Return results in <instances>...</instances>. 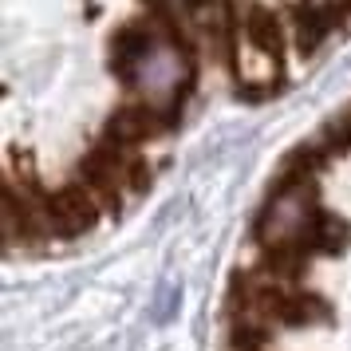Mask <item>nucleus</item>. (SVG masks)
<instances>
[{"instance_id":"obj_1","label":"nucleus","mask_w":351,"mask_h":351,"mask_svg":"<svg viewBox=\"0 0 351 351\" xmlns=\"http://www.w3.org/2000/svg\"><path fill=\"white\" fill-rule=\"evenodd\" d=\"M75 178L91 190V197L99 202L103 213H119L150 190L154 162L146 158V150H130V146H119L99 134L95 146L80 158Z\"/></svg>"},{"instance_id":"obj_2","label":"nucleus","mask_w":351,"mask_h":351,"mask_svg":"<svg viewBox=\"0 0 351 351\" xmlns=\"http://www.w3.org/2000/svg\"><path fill=\"white\" fill-rule=\"evenodd\" d=\"M190 80H193V48L158 36V40L150 44V51L138 60V67H134L123 83L134 87V99L150 103V107L174 127L178 111H182V103H186V91H190Z\"/></svg>"},{"instance_id":"obj_3","label":"nucleus","mask_w":351,"mask_h":351,"mask_svg":"<svg viewBox=\"0 0 351 351\" xmlns=\"http://www.w3.org/2000/svg\"><path fill=\"white\" fill-rule=\"evenodd\" d=\"M316 217H319L316 186H272L269 202L256 213V225H253L256 249L304 245V237L316 225Z\"/></svg>"},{"instance_id":"obj_4","label":"nucleus","mask_w":351,"mask_h":351,"mask_svg":"<svg viewBox=\"0 0 351 351\" xmlns=\"http://www.w3.org/2000/svg\"><path fill=\"white\" fill-rule=\"evenodd\" d=\"M288 32H292V48L300 56H312V51L351 20V12L343 8V0H292L285 8Z\"/></svg>"},{"instance_id":"obj_5","label":"nucleus","mask_w":351,"mask_h":351,"mask_svg":"<svg viewBox=\"0 0 351 351\" xmlns=\"http://www.w3.org/2000/svg\"><path fill=\"white\" fill-rule=\"evenodd\" d=\"M103 217V209L99 202L91 197V190L83 186L80 178L75 182H67L60 190H48V221H51V233L56 241H71L87 233L91 225Z\"/></svg>"},{"instance_id":"obj_6","label":"nucleus","mask_w":351,"mask_h":351,"mask_svg":"<svg viewBox=\"0 0 351 351\" xmlns=\"http://www.w3.org/2000/svg\"><path fill=\"white\" fill-rule=\"evenodd\" d=\"M233 12H237V32L241 40H249L253 48L269 51L276 60H285L288 44H292V32H288V20L261 4V0H233Z\"/></svg>"},{"instance_id":"obj_7","label":"nucleus","mask_w":351,"mask_h":351,"mask_svg":"<svg viewBox=\"0 0 351 351\" xmlns=\"http://www.w3.org/2000/svg\"><path fill=\"white\" fill-rule=\"evenodd\" d=\"M166 130H170V123H166L150 103L130 99V103H123V107L107 119L103 138H111V143H119V146H130V150H146V146L154 143V138H162Z\"/></svg>"},{"instance_id":"obj_8","label":"nucleus","mask_w":351,"mask_h":351,"mask_svg":"<svg viewBox=\"0 0 351 351\" xmlns=\"http://www.w3.org/2000/svg\"><path fill=\"white\" fill-rule=\"evenodd\" d=\"M343 8H348V12H351V0H343Z\"/></svg>"}]
</instances>
